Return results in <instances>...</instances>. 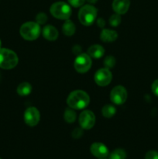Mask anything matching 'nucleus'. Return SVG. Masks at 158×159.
<instances>
[{
  "label": "nucleus",
  "mask_w": 158,
  "mask_h": 159,
  "mask_svg": "<svg viewBox=\"0 0 158 159\" xmlns=\"http://www.w3.org/2000/svg\"><path fill=\"white\" fill-rule=\"evenodd\" d=\"M90 102L89 96L82 90H75L68 96L67 102L73 110H82L88 107Z\"/></svg>",
  "instance_id": "f257e3e1"
},
{
  "label": "nucleus",
  "mask_w": 158,
  "mask_h": 159,
  "mask_svg": "<svg viewBox=\"0 0 158 159\" xmlns=\"http://www.w3.org/2000/svg\"><path fill=\"white\" fill-rule=\"evenodd\" d=\"M18 57L14 51L6 48H0V68L12 69L18 64Z\"/></svg>",
  "instance_id": "f03ea898"
},
{
  "label": "nucleus",
  "mask_w": 158,
  "mask_h": 159,
  "mask_svg": "<svg viewBox=\"0 0 158 159\" xmlns=\"http://www.w3.org/2000/svg\"><path fill=\"white\" fill-rule=\"evenodd\" d=\"M97 16V9L91 5L82 6L78 12V19L81 23L85 26H90L94 23Z\"/></svg>",
  "instance_id": "7ed1b4c3"
},
{
  "label": "nucleus",
  "mask_w": 158,
  "mask_h": 159,
  "mask_svg": "<svg viewBox=\"0 0 158 159\" xmlns=\"http://www.w3.org/2000/svg\"><path fill=\"white\" fill-rule=\"evenodd\" d=\"M20 34L27 40H34L40 34V24L34 22H27L22 25L20 28Z\"/></svg>",
  "instance_id": "20e7f679"
},
{
  "label": "nucleus",
  "mask_w": 158,
  "mask_h": 159,
  "mask_svg": "<svg viewBox=\"0 0 158 159\" xmlns=\"http://www.w3.org/2000/svg\"><path fill=\"white\" fill-rule=\"evenodd\" d=\"M50 13L57 19L68 20L71 15V9L67 3L64 2H57L51 6Z\"/></svg>",
  "instance_id": "39448f33"
},
{
  "label": "nucleus",
  "mask_w": 158,
  "mask_h": 159,
  "mask_svg": "<svg viewBox=\"0 0 158 159\" xmlns=\"http://www.w3.org/2000/svg\"><path fill=\"white\" fill-rule=\"evenodd\" d=\"M74 68L79 73H85L91 66V60L89 55L85 54H79L74 61Z\"/></svg>",
  "instance_id": "423d86ee"
},
{
  "label": "nucleus",
  "mask_w": 158,
  "mask_h": 159,
  "mask_svg": "<svg viewBox=\"0 0 158 159\" xmlns=\"http://www.w3.org/2000/svg\"><path fill=\"white\" fill-rule=\"evenodd\" d=\"M110 99L113 103L121 105L125 102L127 99V92L122 85L114 87L110 93Z\"/></svg>",
  "instance_id": "0eeeda50"
},
{
  "label": "nucleus",
  "mask_w": 158,
  "mask_h": 159,
  "mask_svg": "<svg viewBox=\"0 0 158 159\" xmlns=\"http://www.w3.org/2000/svg\"><path fill=\"white\" fill-rule=\"evenodd\" d=\"M95 123L94 114L90 110H85L81 113L79 116V124L82 129L89 130L92 128Z\"/></svg>",
  "instance_id": "6e6552de"
},
{
  "label": "nucleus",
  "mask_w": 158,
  "mask_h": 159,
  "mask_svg": "<svg viewBox=\"0 0 158 159\" xmlns=\"http://www.w3.org/2000/svg\"><path fill=\"white\" fill-rule=\"evenodd\" d=\"M112 73L108 68H101L96 71L94 75V81L96 84L100 86H106L111 82Z\"/></svg>",
  "instance_id": "1a4fd4ad"
},
{
  "label": "nucleus",
  "mask_w": 158,
  "mask_h": 159,
  "mask_svg": "<svg viewBox=\"0 0 158 159\" xmlns=\"http://www.w3.org/2000/svg\"><path fill=\"white\" fill-rule=\"evenodd\" d=\"M40 112L35 107H29L25 111L24 120L27 125L34 127L40 121Z\"/></svg>",
  "instance_id": "9d476101"
},
{
  "label": "nucleus",
  "mask_w": 158,
  "mask_h": 159,
  "mask_svg": "<svg viewBox=\"0 0 158 159\" xmlns=\"http://www.w3.org/2000/svg\"><path fill=\"white\" fill-rule=\"evenodd\" d=\"M91 153L99 158H105L108 155V150L106 146L102 143L96 142L91 144L90 148Z\"/></svg>",
  "instance_id": "9b49d317"
},
{
  "label": "nucleus",
  "mask_w": 158,
  "mask_h": 159,
  "mask_svg": "<svg viewBox=\"0 0 158 159\" xmlns=\"http://www.w3.org/2000/svg\"><path fill=\"white\" fill-rule=\"evenodd\" d=\"M130 0H114L112 3L113 10L117 14H125L129 8Z\"/></svg>",
  "instance_id": "f8f14e48"
},
{
  "label": "nucleus",
  "mask_w": 158,
  "mask_h": 159,
  "mask_svg": "<svg viewBox=\"0 0 158 159\" xmlns=\"http://www.w3.org/2000/svg\"><path fill=\"white\" fill-rule=\"evenodd\" d=\"M43 36L50 41H54L58 37V31L53 26H46L43 29Z\"/></svg>",
  "instance_id": "ddd939ff"
},
{
  "label": "nucleus",
  "mask_w": 158,
  "mask_h": 159,
  "mask_svg": "<svg viewBox=\"0 0 158 159\" xmlns=\"http://www.w3.org/2000/svg\"><path fill=\"white\" fill-rule=\"evenodd\" d=\"M117 38V33L111 30L105 29L101 33V40L104 42H112Z\"/></svg>",
  "instance_id": "4468645a"
},
{
  "label": "nucleus",
  "mask_w": 158,
  "mask_h": 159,
  "mask_svg": "<svg viewBox=\"0 0 158 159\" xmlns=\"http://www.w3.org/2000/svg\"><path fill=\"white\" fill-rule=\"evenodd\" d=\"M88 53L90 57H92L94 58H100L103 56L105 50L100 45L95 44L88 48Z\"/></svg>",
  "instance_id": "2eb2a0df"
},
{
  "label": "nucleus",
  "mask_w": 158,
  "mask_h": 159,
  "mask_svg": "<svg viewBox=\"0 0 158 159\" xmlns=\"http://www.w3.org/2000/svg\"><path fill=\"white\" fill-rule=\"evenodd\" d=\"M75 25L71 20H67L62 26V31L66 36H72L75 32Z\"/></svg>",
  "instance_id": "dca6fc26"
},
{
  "label": "nucleus",
  "mask_w": 158,
  "mask_h": 159,
  "mask_svg": "<svg viewBox=\"0 0 158 159\" xmlns=\"http://www.w3.org/2000/svg\"><path fill=\"white\" fill-rule=\"evenodd\" d=\"M16 91L20 96H27L32 91V87H31L30 84L28 83V82H23V83L19 85V86L17 87Z\"/></svg>",
  "instance_id": "f3484780"
},
{
  "label": "nucleus",
  "mask_w": 158,
  "mask_h": 159,
  "mask_svg": "<svg viewBox=\"0 0 158 159\" xmlns=\"http://www.w3.org/2000/svg\"><path fill=\"white\" fill-rule=\"evenodd\" d=\"M116 110L114 106L110 105V104H107V105L104 106L102 110V113L103 116L106 118H111L116 114Z\"/></svg>",
  "instance_id": "a211bd4d"
},
{
  "label": "nucleus",
  "mask_w": 158,
  "mask_h": 159,
  "mask_svg": "<svg viewBox=\"0 0 158 159\" xmlns=\"http://www.w3.org/2000/svg\"><path fill=\"white\" fill-rule=\"evenodd\" d=\"M126 153L122 149H116L109 155V159H125Z\"/></svg>",
  "instance_id": "6ab92c4d"
},
{
  "label": "nucleus",
  "mask_w": 158,
  "mask_h": 159,
  "mask_svg": "<svg viewBox=\"0 0 158 159\" xmlns=\"http://www.w3.org/2000/svg\"><path fill=\"white\" fill-rule=\"evenodd\" d=\"M76 119V113L73 109H67L64 113V120L69 124L74 122Z\"/></svg>",
  "instance_id": "aec40b11"
},
{
  "label": "nucleus",
  "mask_w": 158,
  "mask_h": 159,
  "mask_svg": "<svg viewBox=\"0 0 158 159\" xmlns=\"http://www.w3.org/2000/svg\"><path fill=\"white\" fill-rule=\"evenodd\" d=\"M121 23V17L119 14H114L109 19V23L112 26H119V23Z\"/></svg>",
  "instance_id": "412c9836"
},
{
  "label": "nucleus",
  "mask_w": 158,
  "mask_h": 159,
  "mask_svg": "<svg viewBox=\"0 0 158 159\" xmlns=\"http://www.w3.org/2000/svg\"><path fill=\"white\" fill-rule=\"evenodd\" d=\"M104 65H105L106 68H113L114 65H116V60H115V58L112 56H108V57L105 59Z\"/></svg>",
  "instance_id": "4be33fe9"
},
{
  "label": "nucleus",
  "mask_w": 158,
  "mask_h": 159,
  "mask_svg": "<svg viewBox=\"0 0 158 159\" xmlns=\"http://www.w3.org/2000/svg\"><path fill=\"white\" fill-rule=\"evenodd\" d=\"M36 20L38 24H44L47 21V16L43 12H40V13L37 14V16H36Z\"/></svg>",
  "instance_id": "5701e85b"
},
{
  "label": "nucleus",
  "mask_w": 158,
  "mask_h": 159,
  "mask_svg": "<svg viewBox=\"0 0 158 159\" xmlns=\"http://www.w3.org/2000/svg\"><path fill=\"white\" fill-rule=\"evenodd\" d=\"M145 159H158V152L155 151H150L146 154Z\"/></svg>",
  "instance_id": "b1692460"
},
{
  "label": "nucleus",
  "mask_w": 158,
  "mask_h": 159,
  "mask_svg": "<svg viewBox=\"0 0 158 159\" xmlns=\"http://www.w3.org/2000/svg\"><path fill=\"white\" fill-rule=\"evenodd\" d=\"M68 2L71 6L75 8L80 7L85 3V0H68Z\"/></svg>",
  "instance_id": "393cba45"
},
{
  "label": "nucleus",
  "mask_w": 158,
  "mask_h": 159,
  "mask_svg": "<svg viewBox=\"0 0 158 159\" xmlns=\"http://www.w3.org/2000/svg\"><path fill=\"white\" fill-rule=\"evenodd\" d=\"M152 91L156 96H158V79L153 82V85H152Z\"/></svg>",
  "instance_id": "a878e982"
},
{
  "label": "nucleus",
  "mask_w": 158,
  "mask_h": 159,
  "mask_svg": "<svg viewBox=\"0 0 158 159\" xmlns=\"http://www.w3.org/2000/svg\"><path fill=\"white\" fill-rule=\"evenodd\" d=\"M72 135H73V137H74V138H80V137L82 135L81 130V129H79V128H76L75 130L73 131Z\"/></svg>",
  "instance_id": "bb28decb"
},
{
  "label": "nucleus",
  "mask_w": 158,
  "mask_h": 159,
  "mask_svg": "<svg viewBox=\"0 0 158 159\" xmlns=\"http://www.w3.org/2000/svg\"><path fill=\"white\" fill-rule=\"evenodd\" d=\"M98 25H99L100 27H103V26H105V21H104L102 19H99V20H98Z\"/></svg>",
  "instance_id": "cd10ccee"
},
{
  "label": "nucleus",
  "mask_w": 158,
  "mask_h": 159,
  "mask_svg": "<svg viewBox=\"0 0 158 159\" xmlns=\"http://www.w3.org/2000/svg\"><path fill=\"white\" fill-rule=\"evenodd\" d=\"M87 1L90 3H95L98 0H87Z\"/></svg>",
  "instance_id": "c85d7f7f"
},
{
  "label": "nucleus",
  "mask_w": 158,
  "mask_h": 159,
  "mask_svg": "<svg viewBox=\"0 0 158 159\" xmlns=\"http://www.w3.org/2000/svg\"><path fill=\"white\" fill-rule=\"evenodd\" d=\"M0 48H1V40H0Z\"/></svg>",
  "instance_id": "c756f323"
},
{
  "label": "nucleus",
  "mask_w": 158,
  "mask_h": 159,
  "mask_svg": "<svg viewBox=\"0 0 158 159\" xmlns=\"http://www.w3.org/2000/svg\"><path fill=\"white\" fill-rule=\"evenodd\" d=\"M100 159H105V158H100Z\"/></svg>",
  "instance_id": "7c9ffc66"
},
{
  "label": "nucleus",
  "mask_w": 158,
  "mask_h": 159,
  "mask_svg": "<svg viewBox=\"0 0 158 159\" xmlns=\"http://www.w3.org/2000/svg\"><path fill=\"white\" fill-rule=\"evenodd\" d=\"M0 159H1V158H0Z\"/></svg>",
  "instance_id": "2f4dec72"
}]
</instances>
